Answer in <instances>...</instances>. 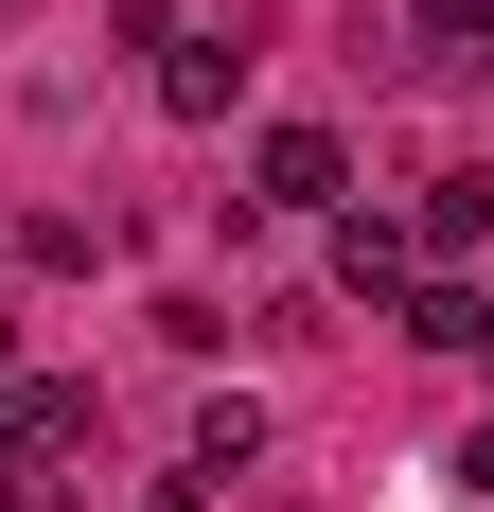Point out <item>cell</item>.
I'll use <instances>...</instances> for the list:
<instances>
[{"mask_svg":"<svg viewBox=\"0 0 494 512\" xmlns=\"http://www.w3.org/2000/svg\"><path fill=\"white\" fill-rule=\"evenodd\" d=\"M247 212H353V142H336V124H265Z\"/></svg>","mask_w":494,"mask_h":512,"instance_id":"cell-1","label":"cell"},{"mask_svg":"<svg viewBox=\"0 0 494 512\" xmlns=\"http://www.w3.org/2000/svg\"><path fill=\"white\" fill-rule=\"evenodd\" d=\"M477 230H494V177H477V159H442V177L406 195V248H424V265H459Z\"/></svg>","mask_w":494,"mask_h":512,"instance_id":"cell-2","label":"cell"},{"mask_svg":"<svg viewBox=\"0 0 494 512\" xmlns=\"http://www.w3.org/2000/svg\"><path fill=\"white\" fill-rule=\"evenodd\" d=\"M336 283H353V301H406V283H424L406 212H336Z\"/></svg>","mask_w":494,"mask_h":512,"instance_id":"cell-3","label":"cell"},{"mask_svg":"<svg viewBox=\"0 0 494 512\" xmlns=\"http://www.w3.org/2000/svg\"><path fill=\"white\" fill-rule=\"evenodd\" d=\"M230 89H247L230 36H177V53H159V106H177V124H230Z\"/></svg>","mask_w":494,"mask_h":512,"instance_id":"cell-4","label":"cell"},{"mask_svg":"<svg viewBox=\"0 0 494 512\" xmlns=\"http://www.w3.org/2000/svg\"><path fill=\"white\" fill-rule=\"evenodd\" d=\"M406 336H424V354H494V301L442 265V283H406Z\"/></svg>","mask_w":494,"mask_h":512,"instance_id":"cell-5","label":"cell"},{"mask_svg":"<svg viewBox=\"0 0 494 512\" xmlns=\"http://www.w3.org/2000/svg\"><path fill=\"white\" fill-rule=\"evenodd\" d=\"M406 36H424V71H494V0H389Z\"/></svg>","mask_w":494,"mask_h":512,"instance_id":"cell-6","label":"cell"},{"mask_svg":"<svg viewBox=\"0 0 494 512\" xmlns=\"http://www.w3.org/2000/svg\"><path fill=\"white\" fill-rule=\"evenodd\" d=\"M247 460H265V407H247V389H212V407H195V477H247Z\"/></svg>","mask_w":494,"mask_h":512,"instance_id":"cell-7","label":"cell"},{"mask_svg":"<svg viewBox=\"0 0 494 512\" xmlns=\"http://www.w3.org/2000/svg\"><path fill=\"white\" fill-rule=\"evenodd\" d=\"M0 512H36V477H18V460H0Z\"/></svg>","mask_w":494,"mask_h":512,"instance_id":"cell-8","label":"cell"},{"mask_svg":"<svg viewBox=\"0 0 494 512\" xmlns=\"http://www.w3.org/2000/svg\"><path fill=\"white\" fill-rule=\"evenodd\" d=\"M459 477H494V424H477V442H459Z\"/></svg>","mask_w":494,"mask_h":512,"instance_id":"cell-9","label":"cell"},{"mask_svg":"<svg viewBox=\"0 0 494 512\" xmlns=\"http://www.w3.org/2000/svg\"><path fill=\"white\" fill-rule=\"evenodd\" d=\"M0 424H18V371H0Z\"/></svg>","mask_w":494,"mask_h":512,"instance_id":"cell-10","label":"cell"},{"mask_svg":"<svg viewBox=\"0 0 494 512\" xmlns=\"http://www.w3.org/2000/svg\"><path fill=\"white\" fill-rule=\"evenodd\" d=\"M159 512H195V477H177V495H159Z\"/></svg>","mask_w":494,"mask_h":512,"instance_id":"cell-11","label":"cell"}]
</instances>
